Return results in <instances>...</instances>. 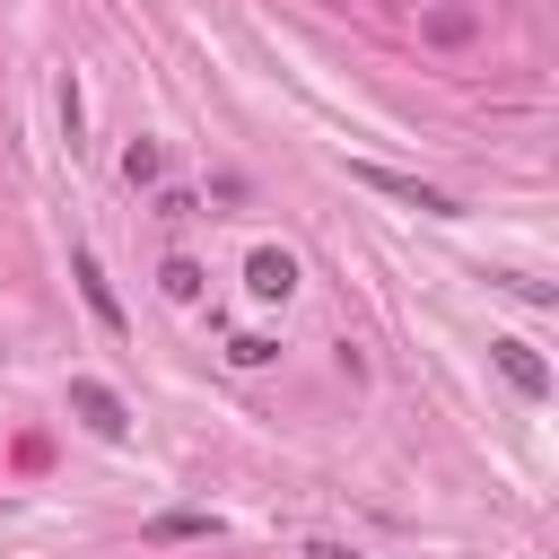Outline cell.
<instances>
[{"label": "cell", "mask_w": 559, "mask_h": 559, "mask_svg": "<svg viewBox=\"0 0 559 559\" xmlns=\"http://www.w3.org/2000/svg\"><path fill=\"white\" fill-rule=\"evenodd\" d=\"M70 280H79V297H87V314H96L105 332H122V297H114V280H105V262H96L87 245H70Z\"/></svg>", "instance_id": "3"}, {"label": "cell", "mask_w": 559, "mask_h": 559, "mask_svg": "<svg viewBox=\"0 0 559 559\" xmlns=\"http://www.w3.org/2000/svg\"><path fill=\"white\" fill-rule=\"evenodd\" d=\"M70 411H79L96 437H131V411H122V393H114V384H96V376H70Z\"/></svg>", "instance_id": "2"}, {"label": "cell", "mask_w": 559, "mask_h": 559, "mask_svg": "<svg viewBox=\"0 0 559 559\" xmlns=\"http://www.w3.org/2000/svg\"><path fill=\"white\" fill-rule=\"evenodd\" d=\"M489 358H498V376H507L524 402H542V393H550V367H542V349H533V341H515V332H507V341H489Z\"/></svg>", "instance_id": "4"}, {"label": "cell", "mask_w": 559, "mask_h": 559, "mask_svg": "<svg viewBox=\"0 0 559 559\" xmlns=\"http://www.w3.org/2000/svg\"><path fill=\"white\" fill-rule=\"evenodd\" d=\"M245 288H253V297H262V306H280V297H288V288H297V262H288V253H280V245H262V253H253V262H245Z\"/></svg>", "instance_id": "5"}, {"label": "cell", "mask_w": 559, "mask_h": 559, "mask_svg": "<svg viewBox=\"0 0 559 559\" xmlns=\"http://www.w3.org/2000/svg\"><path fill=\"white\" fill-rule=\"evenodd\" d=\"M349 183H367V192H384V201H402V210H419V218H454V192H437V183H419V175H393V166H376V157H349Z\"/></svg>", "instance_id": "1"}, {"label": "cell", "mask_w": 559, "mask_h": 559, "mask_svg": "<svg viewBox=\"0 0 559 559\" xmlns=\"http://www.w3.org/2000/svg\"><path fill=\"white\" fill-rule=\"evenodd\" d=\"M157 218H201V201H192L183 183H166V192H157Z\"/></svg>", "instance_id": "11"}, {"label": "cell", "mask_w": 559, "mask_h": 559, "mask_svg": "<svg viewBox=\"0 0 559 559\" xmlns=\"http://www.w3.org/2000/svg\"><path fill=\"white\" fill-rule=\"evenodd\" d=\"M472 9H428V44H472Z\"/></svg>", "instance_id": "6"}, {"label": "cell", "mask_w": 559, "mask_h": 559, "mask_svg": "<svg viewBox=\"0 0 559 559\" xmlns=\"http://www.w3.org/2000/svg\"><path fill=\"white\" fill-rule=\"evenodd\" d=\"M52 105H61V131H70V148H79V122H87V105H79V79H61V96H52Z\"/></svg>", "instance_id": "10"}, {"label": "cell", "mask_w": 559, "mask_h": 559, "mask_svg": "<svg viewBox=\"0 0 559 559\" xmlns=\"http://www.w3.org/2000/svg\"><path fill=\"white\" fill-rule=\"evenodd\" d=\"M227 358H236V367H262V358H271V341H262V332H236V341H227Z\"/></svg>", "instance_id": "12"}, {"label": "cell", "mask_w": 559, "mask_h": 559, "mask_svg": "<svg viewBox=\"0 0 559 559\" xmlns=\"http://www.w3.org/2000/svg\"><path fill=\"white\" fill-rule=\"evenodd\" d=\"M157 280H166V297H183V306H192V297H201V262H183V253H175V262H166V271H157Z\"/></svg>", "instance_id": "9"}, {"label": "cell", "mask_w": 559, "mask_h": 559, "mask_svg": "<svg viewBox=\"0 0 559 559\" xmlns=\"http://www.w3.org/2000/svg\"><path fill=\"white\" fill-rule=\"evenodd\" d=\"M306 559H349V550H341V542H314V550H306Z\"/></svg>", "instance_id": "13"}, {"label": "cell", "mask_w": 559, "mask_h": 559, "mask_svg": "<svg viewBox=\"0 0 559 559\" xmlns=\"http://www.w3.org/2000/svg\"><path fill=\"white\" fill-rule=\"evenodd\" d=\"M148 533H157V542H201V533H210V515H201V507H175V515H157Z\"/></svg>", "instance_id": "7"}, {"label": "cell", "mask_w": 559, "mask_h": 559, "mask_svg": "<svg viewBox=\"0 0 559 559\" xmlns=\"http://www.w3.org/2000/svg\"><path fill=\"white\" fill-rule=\"evenodd\" d=\"M122 175H131V183H157V175H166L157 140H131V148H122Z\"/></svg>", "instance_id": "8"}]
</instances>
